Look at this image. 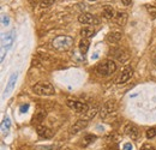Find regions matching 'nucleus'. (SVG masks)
Listing matches in <instances>:
<instances>
[{
    "mask_svg": "<svg viewBox=\"0 0 156 150\" xmlns=\"http://www.w3.org/2000/svg\"><path fill=\"white\" fill-rule=\"evenodd\" d=\"M52 46L54 49L60 51V52L67 51L73 46V38L70 35H59V36L53 38Z\"/></svg>",
    "mask_w": 156,
    "mask_h": 150,
    "instance_id": "1",
    "label": "nucleus"
},
{
    "mask_svg": "<svg viewBox=\"0 0 156 150\" xmlns=\"http://www.w3.org/2000/svg\"><path fill=\"white\" fill-rule=\"evenodd\" d=\"M33 91L40 96H52L55 94L54 87L49 82H39L33 87Z\"/></svg>",
    "mask_w": 156,
    "mask_h": 150,
    "instance_id": "2",
    "label": "nucleus"
},
{
    "mask_svg": "<svg viewBox=\"0 0 156 150\" xmlns=\"http://www.w3.org/2000/svg\"><path fill=\"white\" fill-rule=\"evenodd\" d=\"M117 71V64L113 60H105L96 66V72L101 76H111Z\"/></svg>",
    "mask_w": 156,
    "mask_h": 150,
    "instance_id": "3",
    "label": "nucleus"
},
{
    "mask_svg": "<svg viewBox=\"0 0 156 150\" xmlns=\"http://www.w3.org/2000/svg\"><path fill=\"white\" fill-rule=\"evenodd\" d=\"M117 112V103L114 100H109L106 103H103V106L100 108V118L101 119H107L109 115L114 114Z\"/></svg>",
    "mask_w": 156,
    "mask_h": 150,
    "instance_id": "4",
    "label": "nucleus"
},
{
    "mask_svg": "<svg viewBox=\"0 0 156 150\" xmlns=\"http://www.w3.org/2000/svg\"><path fill=\"white\" fill-rule=\"evenodd\" d=\"M15 38H16V30L12 29L11 31H9L6 34V36L2 40V54H1V61L4 60V56H5V53L12 47L13 42H15Z\"/></svg>",
    "mask_w": 156,
    "mask_h": 150,
    "instance_id": "5",
    "label": "nucleus"
},
{
    "mask_svg": "<svg viewBox=\"0 0 156 150\" xmlns=\"http://www.w3.org/2000/svg\"><path fill=\"white\" fill-rule=\"evenodd\" d=\"M66 103L71 109L76 111L79 114H85L89 109V106L85 102H80V101H76V100H67Z\"/></svg>",
    "mask_w": 156,
    "mask_h": 150,
    "instance_id": "6",
    "label": "nucleus"
},
{
    "mask_svg": "<svg viewBox=\"0 0 156 150\" xmlns=\"http://www.w3.org/2000/svg\"><path fill=\"white\" fill-rule=\"evenodd\" d=\"M124 133H125L127 137H130L131 139H133V141H138L139 137H140V133H139L138 127H137L136 125L131 124V123H129V124L125 125V127H124Z\"/></svg>",
    "mask_w": 156,
    "mask_h": 150,
    "instance_id": "7",
    "label": "nucleus"
},
{
    "mask_svg": "<svg viewBox=\"0 0 156 150\" xmlns=\"http://www.w3.org/2000/svg\"><path fill=\"white\" fill-rule=\"evenodd\" d=\"M78 22L80 24H94V23H98V19L95 18L94 15L89 12H83L78 16Z\"/></svg>",
    "mask_w": 156,
    "mask_h": 150,
    "instance_id": "8",
    "label": "nucleus"
},
{
    "mask_svg": "<svg viewBox=\"0 0 156 150\" xmlns=\"http://www.w3.org/2000/svg\"><path fill=\"white\" fill-rule=\"evenodd\" d=\"M87 126H88V120H85V119H79V120H77V121L71 126L70 132H71L72 134H76L78 132L83 131Z\"/></svg>",
    "mask_w": 156,
    "mask_h": 150,
    "instance_id": "9",
    "label": "nucleus"
},
{
    "mask_svg": "<svg viewBox=\"0 0 156 150\" xmlns=\"http://www.w3.org/2000/svg\"><path fill=\"white\" fill-rule=\"evenodd\" d=\"M17 77L18 75L15 72L13 75L10 77V79H9V82H7V84H6V88H5V90H4V97H7L9 95L11 94V91L15 89V85H16V80H17Z\"/></svg>",
    "mask_w": 156,
    "mask_h": 150,
    "instance_id": "10",
    "label": "nucleus"
},
{
    "mask_svg": "<svg viewBox=\"0 0 156 150\" xmlns=\"http://www.w3.org/2000/svg\"><path fill=\"white\" fill-rule=\"evenodd\" d=\"M36 131H37V134H39L40 137H42V138H46V139H48V138H52V137L54 136V131H52L49 127H47V126H43V125H37V127H36Z\"/></svg>",
    "mask_w": 156,
    "mask_h": 150,
    "instance_id": "11",
    "label": "nucleus"
},
{
    "mask_svg": "<svg viewBox=\"0 0 156 150\" xmlns=\"http://www.w3.org/2000/svg\"><path fill=\"white\" fill-rule=\"evenodd\" d=\"M133 75V70H132V67L131 66H126L125 69H124V71L121 72V75L119 77V79H118V83L119 84H124V83H126L131 77Z\"/></svg>",
    "mask_w": 156,
    "mask_h": 150,
    "instance_id": "12",
    "label": "nucleus"
},
{
    "mask_svg": "<svg viewBox=\"0 0 156 150\" xmlns=\"http://www.w3.org/2000/svg\"><path fill=\"white\" fill-rule=\"evenodd\" d=\"M127 19H129V16H127V13L124 12V11L117 12V15H115V17H114L115 23H117L118 25H120V27H124V25L127 23Z\"/></svg>",
    "mask_w": 156,
    "mask_h": 150,
    "instance_id": "13",
    "label": "nucleus"
},
{
    "mask_svg": "<svg viewBox=\"0 0 156 150\" xmlns=\"http://www.w3.org/2000/svg\"><path fill=\"white\" fill-rule=\"evenodd\" d=\"M95 29L93 28V27H90V25H88V27H83L82 29H80V36L82 38H93L94 35H95Z\"/></svg>",
    "mask_w": 156,
    "mask_h": 150,
    "instance_id": "14",
    "label": "nucleus"
},
{
    "mask_svg": "<svg viewBox=\"0 0 156 150\" xmlns=\"http://www.w3.org/2000/svg\"><path fill=\"white\" fill-rule=\"evenodd\" d=\"M115 11H114V9L112 7V6H109V5H106V6H103L102 7V16L105 17L106 19H112L115 17Z\"/></svg>",
    "mask_w": 156,
    "mask_h": 150,
    "instance_id": "15",
    "label": "nucleus"
},
{
    "mask_svg": "<svg viewBox=\"0 0 156 150\" xmlns=\"http://www.w3.org/2000/svg\"><path fill=\"white\" fill-rule=\"evenodd\" d=\"M122 38V34L119 33V31H112L107 35V41L109 43H118L120 40Z\"/></svg>",
    "mask_w": 156,
    "mask_h": 150,
    "instance_id": "16",
    "label": "nucleus"
},
{
    "mask_svg": "<svg viewBox=\"0 0 156 150\" xmlns=\"http://www.w3.org/2000/svg\"><path fill=\"white\" fill-rule=\"evenodd\" d=\"M78 47H79V51H80V53L84 55V54L88 52L89 47H90V42H89V40H88V38H82V40L79 41V45H78Z\"/></svg>",
    "mask_w": 156,
    "mask_h": 150,
    "instance_id": "17",
    "label": "nucleus"
},
{
    "mask_svg": "<svg viewBox=\"0 0 156 150\" xmlns=\"http://www.w3.org/2000/svg\"><path fill=\"white\" fill-rule=\"evenodd\" d=\"M44 116H46V112H43V111H40V112L35 113V115L33 116V123L36 124V125H39L40 123L43 121Z\"/></svg>",
    "mask_w": 156,
    "mask_h": 150,
    "instance_id": "18",
    "label": "nucleus"
},
{
    "mask_svg": "<svg viewBox=\"0 0 156 150\" xmlns=\"http://www.w3.org/2000/svg\"><path fill=\"white\" fill-rule=\"evenodd\" d=\"M10 126H11V121L9 118H5L2 120V124H1V132L2 134H7L9 131H10Z\"/></svg>",
    "mask_w": 156,
    "mask_h": 150,
    "instance_id": "19",
    "label": "nucleus"
},
{
    "mask_svg": "<svg viewBox=\"0 0 156 150\" xmlns=\"http://www.w3.org/2000/svg\"><path fill=\"white\" fill-rule=\"evenodd\" d=\"M100 112L98 109V107H91V108H89L88 109V112L85 113V114H83L84 115V119L85 120H90V119H93L95 115H96V113Z\"/></svg>",
    "mask_w": 156,
    "mask_h": 150,
    "instance_id": "20",
    "label": "nucleus"
},
{
    "mask_svg": "<svg viewBox=\"0 0 156 150\" xmlns=\"http://www.w3.org/2000/svg\"><path fill=\"white\" fill-rule=\"evenodd\" d=\"M95 139H96V136H94V134H87V136L83 138L82 145H83V147H87V145L91 144V143H93Z\"/></svg>",
    "mask_w": 156,
    "mask_h": 150,
    "instance_id": "21",
    "label": "nucleus"
},
{
    "mask_svg": "<svg viewBox=\"0 0 156 150\" xmlns=\"http://www.w3.org/2000/svg\"><path fill=\"white\" fill-rule=\"evenodd\" d=\"M55 1H57V0H41V1H40V7H41V9H48V7H51Z\"/></svg>",
    "mask_w": 156,
    "mask_h": 150,
    "instance_id": "22",
    "label": "nucleus"
},
{
    "mask_svg": "<svg viewBox=\"0 0 156 150\" xmlns=\"http://www.w3.org/2000/svg\"><path fill=\"white\" fill-rule=\"evenodd\" d=\"M145 7H147L148 13H149L153 18H156V6H154V5H145Z\"/></svg>",
    "mask_w": 156,
    "mask_h": 150,
    "instance_id": "23",
    "label": "nucleus"
},
{
    "mask_svg": "<svg viewBox=\"0 0 156 150\" xmlns=\"http://www.w3.org/2000/svg\"><path fill=\"white\" fill-rule=\"evenodd\" d=\"M60 147L58 144H51V145H41L37 147V150H58Z\"/></svg>",
    "mask_w": 156,
    "mask_h": 150,
    "instance_id": "24",
    "label": "nucleus"
},
{
    "mask_svg": "<svg viewBox=\"0 0 156 150\" xmlns=\"http://www.w3.org/2000/svg\"><path fill=\"white\" fill-rule=\"evenodd\" d=\"M154 137H156V126L150 127V129L147 130V138H148V139H151V138H154Z\"/></svg>",
    "mask_w": 156,
    "mask_h": 150,
    "instance_id": "25",
    "label": "nucleus"
},
{
    "mask_svg": "<svg viewBox=\"0 0 156 150\" xmlns=\"http://www.w3.org/2000/svg\"><path fill=\"white\" fill-rule=\"evenodd\" d=\"M29 107H30V106H29V103L22 105V106H20V111L22 113H25L27 111H28V109H29Z\"/></svg>",
    "mask_w": 156,
    "mask_h": 150,
    "instance_id": "26",
    "label": "nucleus"
},
{
    "mask_svg": "<svg viewBox=\"0 0 156 150\" xmlns=\"http://www.w3.org/2000/svg\"><path fill=\"white\" fill-rule=\"evenodd\" d=\"M132 149H133V147H132L131 143H126V144H124V147H122V150H132Z\"/></svg>",
    "mask_w": 156,
    "mask_h": 150,
    "instance_id": "27",
    "label": "nucleus"
},
{
    "mask_svg": "<svg viewBox=\"0 0 156 150\" xmlns=\"http://www.w3.org/2000/svg\"><path fill=\"white\" fill-rule=\"evenodd\" d=\"M140 150H155V149H154V147H153V145H150V144H144Z\"/></svg>",
    "mask_w": 156,
    "mask_h": 150,
    "instance_id": "28",
    "label": "nucleus"
},
{
    "mask_svg": "<svg viewBox=\"0 0 156 150\" xmlns=\"http://www.w3.org/2000/svg\"><path fill=\"white\" fill-rule=\"evenodd\" d=\"M9 23H10V19L7 16H2V25H9Z\"/></svg>",
    "mask_w": 156,
    "mask_h": 150,
    "instance_id": "29",
    "label": "nucleus"
},
{
    "mask_svg": "<svg viewBox=\"0 0 156 150\" xmlns=\"http://www.w3.org/2000/svg\"><path fill=\"white\" fill-rule=\"evenodd\" d=\"M121 2L125 5V6H129V5H131V2H132V0H121Z\"/></svg>",
    "mask_w": 156,
    "mask_h": 150,
    "instance_id": "30",
    "label": "nucleus"
},
{
    "mask_svg": "<svg viewBox=\"0 0 156 150\" xmlns=\"http://www.w3.org/2000/svg\"><path fill=\"white\" fill-rule=\"evenodd\" d=\"M153 59H154V62L156 64V53H154V56H153Z\"/></svg>",
    "mask_w": 156,
    "mask_h": 150,
    "instance_id": "31",
    "label": "nucleus"
},
{
    "mask_svg": "<svg viewBox=\"0 0 156 150\" xmlns=\"http://www.w3.org/2000/svg\"><path fill=\"white\" fill-rule=\"evenodd\" d=\"M89 1H96V0H89Z\"/></svg>",
    "mask_w": 156,
    "mask_h": 150,
    "instance_id": "32",
    "label": "nucleus"
}]
</instances>
